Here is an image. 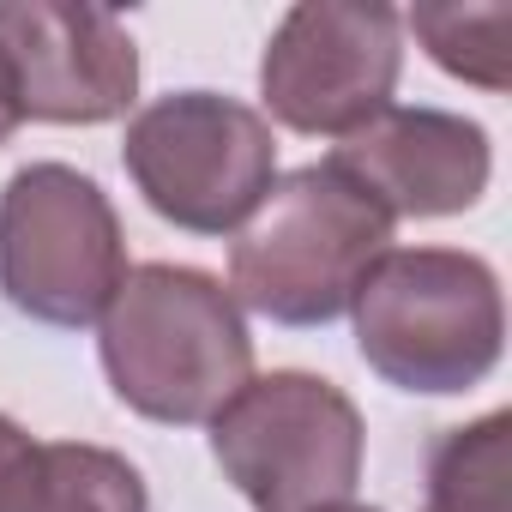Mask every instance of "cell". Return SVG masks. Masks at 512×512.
Here are the masks:
<instances>
[{"label": "cell", "mask_w": 512, "mask_h": 512, "mask_svg": "<svg viewBox=\"0 0 512 512\" xmlns=\"http://www.w3.org/2000/svg\"><path fill=\"white\" fill-rule=\"evenodd\" d=\"M97 356L127 410L163 428L211 422L253 380L235 296L199 266H139L97 320Z\"/></svg>", "instance_id": "cell-1"}, {"label": "cell", "mask_w": 512, "mask_h": 512, "mask_svg": "<svg viewBox=\"0 0 512 512\" xmlns=\"http://www.w3.org/2000/svg\"><path fill=\"white\" fill-rule=\"evenodd\" d=\"M512 416L488 410L464 428H446L428 452L422 512H512L506 470H512Z\"/></svg>", "instance_id": "cell-10"}, {"label": "cell", "mask_w": 512, "mask_h": 512, "mask_svg": "<svg viewBox=\"0 0 512 512\" xmlns=\"http://www.w3.org/2000/svg\"><path fill=\"white\" fill-rule=\"evenodd\" d=\"M0 55L13 67L19 109L49 127H103L121 121L139 97L133 31L103 7L7 0L0 7Z\"/></svg>", "instance_id": "cell-8"}, {"label": "cell", "mask_w": 512, "mask_h": 512, "mask_svg": "<svg viewBox=\"0 0 512 512\" xmlns=\"http://www.w3.org/2000/svg\"><path fill=\"white\" fill-rule=\"evenodd\" d=\"M416 43L428 61L452 79H470L482 91H506V37H512V7H416L410 13Z\"/></svg>", "instance_id": "cell-11"}, {"label": "cell", "mask_w": 512, "mask_h": 512, "mask_svg": "<svg viewBox=\"0 0 512 512\" xmlns=\"http://www.w3.org/2000/svg\"><path fill=\"white\" fill-rule=\"evenodd\" d=\"M43 512H151V494L121 452L91 440H55Z\"/></svg>", "instance_id": "cell-12"}, {"label": "cell", "mask_w": 512, "mask_h": 512, "mask_svg": "<svg viewBox=\"0 0 512 512\" xmlns=\"http://www.w3.org/2000/svg\"><path fill=\"white\" fill-rule=\"evenodd\" d=\"M362 362L422 398L470 392L506 350V302L482 253L464 247H386L368 266L356 302Z\"/></svg>", "instance_id": "cell-3"}, {"label": "cell", "mask_w": 512, "mask_h": 512, "mask_svg": "<svg viewBox=\"0 0 512 512\" xmlns=\"http://www.w3.org/2000/svg\"><path fill=\"white\" fill-rule=\"evenodd\" d=\"M392 241V211L332 157L266 187L229 241V296L272 326H332Z\"/></svg>", "instance_id": "cell-2"}, {"label": "cell", "mask_w": 512, "mask_h": 512, "mask_svg": "<svg viewBox=\"0 0 512 512\" xmlns=\"http://www.w3.org/2000/svg\"><path fill=\"white\" fill-rule=\"evenodd\" d=\"M404 19L380 0H302L260 55V97L290 133L350 139L392 109Z\"/></svg>", "instance_id": "cell-7"}, {"label": "cell", "mask_w": 512, "mask_h": 512, "mask_svg": "<svg viewBox=\"0 0 512 512\" xmlns=\"http://www.w3.org/2000/svg\"><path fill=\"white\" fill-rule=\"evenodd\" d=\"M320 512H380V506H356V500H338V506H320Z\"/></svg>", "instance_id": "cell-15"}, {"label": "cell", "mask_w": 512, "mask_h": 512, "mask_svg": "<svg viewBox=\"0 0 512 512\" xmlns=\"http://www.w3.org/2000/svg\"><path fill=\"white\" fill-rule=\"evenodd\" d=\"M121 163L163 223L235 235L278 181V139L260 109L223 91H169L127 121Z\"/></svg>", "instance_id": "cell-6"}, {"label": "cell", "mask_w": 512, "mask_h": 512, "mask_svg": "<svg viewBox=\"0 0 512 512\" xmlns=\"http://www.w3.org/2000/svg\"><path fill=\"white\" fill-rule=\"evenodd\" d=\"M49 446L31 440L13 416H0V512H43Z\"/></svg>", "instance_id": "cell-13"}, {"label": "cell", "mask_w": 512, "mask_h": 512, "mask_svg": "<svg viewBox=\"0 0 512 512\" xmlns=\"http://www.w3.org/2000/svg\"><path fill=\"white\" fill-rule=\"evenodd\" d=\"M19 121H25V109H19V85H13L7 55H0V145H7V139L19 133Z\"/></svg>", "instance_id": "cell-14"}, {"label": "cell", "mask_w": 512, "mask_h": 512, "mask_svg": "<svg viewBox=\"0 0 512 512\" xmlns=\"http://www.w3.org/2000/svg\"><path fill=\"white\" fill-rule=\"evenodd\" d=\"M362 410L344 386L278 368L211 416V458L253 512H320L362 482Z\"/></svg>", "instance_id": "cell-4"}, {"label": "cell", "mask_w": 512, "mask_h": 512, "mask_svg": "<svg viewBox=\"0 0 512 512\" xmlns=\"http://www.w3.org/2000/svg\"><path fill=\"white\" fill-rule=\"evenodd\" d=\"M127 284L109 193L73 163H25L0 187V296L25 320L85 332Z\"/></svg>", "instance_id": "cell-5"}, {"label": "cell", "mask_w": 512, "mask_h": 512, "mask_svg": "<svg viewBox=\"0 0 512 512\" xmlns=\"http://www.w3.org/2000/svg\"><path fill=\"white\" fill-rule=\"evenodd\" d=\"M332 163L362 181L392 223L398 217H458L488 193L494 145L470 115L452 109H386L362 133H350Z\"/></svg>", "instance_id": "cell-9"}]
</instances>
